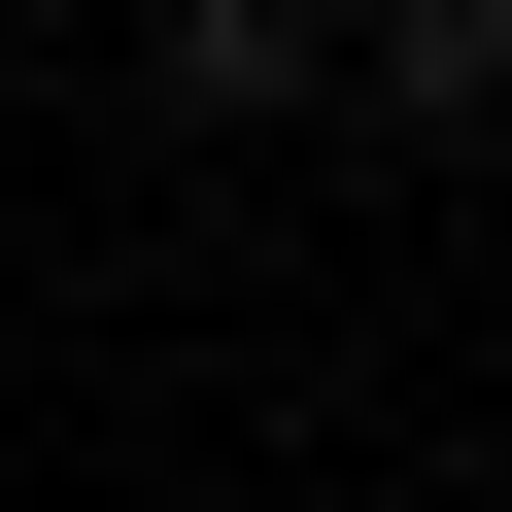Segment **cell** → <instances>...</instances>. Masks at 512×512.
Masks as SVG:
<instances>
[{
  "instance_id": "6da1fadb",
  "label": "cell",
  "mask_w": 512,
  "mask_h": 512,
  "mask_svg": "<svg viewBox=\"0 0 512 512\" xmlns=\"http://www.w3.org/2000/svg\"><path fill=\"white\" fill-rule=\"evenodd\" d=\"M137 103H171V137H308V103H342V0H171Z\"/></svg>"
},
{
  "instance_id": "7a4b0ae2",
  "label": "cell",
  "mask_w": 512,
  "mask_h": 512,
  "mask_svg": "<svg viewBox=\"0 0 512 512\" xmlns=\"http://www.w3.org/2000/svg\"><path fill=\"white\" fill-rule=\"evenodd\" d=\"M342 103H376V137H478V103H512V0H342Z\"/></svg>"
}]
</instances>
